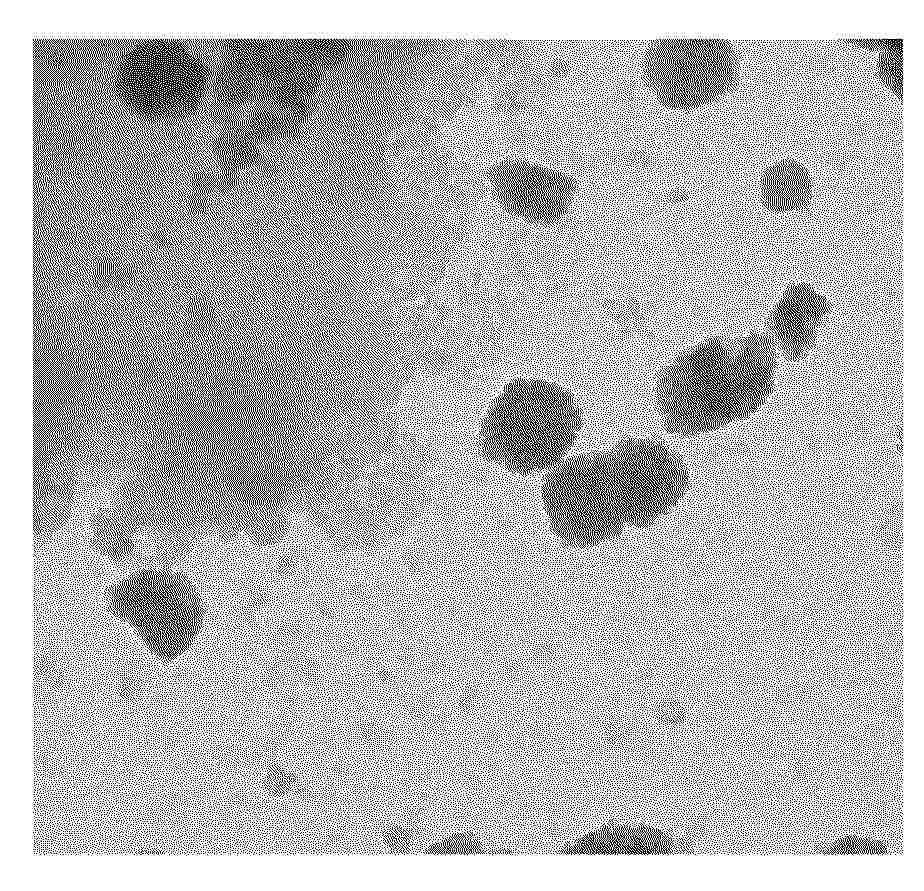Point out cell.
<instances>
[{
    "label": "cell",
    "mask_w": 924,
    "mask_h": 891,
    "mask_svg": "<svg viewBox=\"0 0 924 891\" xmlns=\"http://www.w3.org/2000/svg\"><path fill=\"white\" fill-rule=\"evenodd\" d=\"M776 347L767 334L711 337L664 367L656 407L669 434L695 436L750 417L774 388Z\"/></svg>",
    "instance_id": "1"
},
{
    "label": "cell",
    "mask_w": 924,
    "mask_h": 891,
    "mask_svg": "<svg viewBox=\"0 0 924 891\" xmlns=\"http://www.w3.org/2000/svg\"><path fill=\"white\" fill-rule=\"evenodd\" d=\"M574 506L611 537L625 525L647 528L668 514L689 487L681 456L654 438H622L609 451L572 456L561 463Z\"/></svg>",
    "instance_id": "2"
},
{
    "label": "cell",
    "mask_w": 924,
    "mask_h": 891,
    "mask_svg": "<svg viewBox=\"0 0 924 891\" xmlns=\"http://www.w3.org/2000/svg\"><path fill=\"white\" fill-rule=\"evenodd\" d=\"M573 394L542 379L508 382L482 420L481 456L506 470L529 475L561 462L583 426Z\"/></svg>",
    "instance_id": "3"
},
{
    "label": "cell",
    "mask_w": 924,
    "mask_h": 891,
    "mask_svg": "<svg viewBox=\"0 0 924 891\" xmlns=\"http://www.w3.org/2000/svg\"><path fill=\"white\" fill-rule=\"evenodd\" d=\"M106 602L112 614L130 624L148 649L166 661L192 645L203 622L194 585L166 568L138 570L111 586Z\"/></svg>",
    "instance_id": "4"
},
{
    "label": "cell",
    "mask_w": 924,
    "mask_h": 891,
    "mask_svg": "<svg viewBox=\"0 0 924 891\" xmlns=\"http://www.w3.org/2000/svg\"><path fill=\"white\" fill-rule=\"evenodd\" d=\"M646 73L662 102L672 107H695L731 87L736 59L726 41L665 40L649 50Z\"/></svg>",
    "instance_id": "5"
},
{
    "label": "cell",
    "mask_w": 924,
    "mask_h": 891,
    "mask_svg": "<svg viewBox=\"0 0 924 891\" xmlns=\"http://www.w3.org/2000/svg\"><path fill=\"white\" fill-rule=\"evenodd\" d=\"M488 176L500 205L535 224L548 225L562 218L576 189L570 177L522 161L501 162Z\"/></svg>",
    "instance_id": "6"
},
{
    "label": "cell",
    "mask_w": 924,
    "mask_h": 891,
    "mask_svg": "<svg viewBox=\"0 0 924 891\" xmlns=\"http://www.w3.org/2000/svg\"><path fill=\"white\" fill-rule=\"evenodd\" d=\"M830 311L829 301L810 285L792 284L767 318L766 334L787 360L798 361L814 346Z\"/></svg>",
    "instance_id": "7"
},
{
    "label": "cell",
    "mask_w": 924,
    "mask_h": 891,
    "mask_svg": "<svg viewBox=\"0 0 924 891\" xmlns=\"http://www.w3.org/2000/svg\"><path fill=\"white\" fill-rule=\"evenodd\" d=\"M761 194L763 205L772 212L805 209L812 197L810 175L797 161H780L764 171Z\"/></svg>",
    "instance_id": "8"
},
{
    "label": "cell",
    "mask_w": 924,
    "mask_h": 891,
    "mask_svg": "<svg viewBox=\"0 0 924 891\" xmlns=\"http://www.w3.org/2000/svg\"><path fill=\"white\" fill-rule=\"evenodd\" d=\"M877 72L881 81L901 98L902 92V51L890 48L881 53Z\"/></svg>",
    "instance_id": "9"
},
{
    "label": "cell",
    "mask_w": 924,
    "mask_h": 891,
    "mask_svg": "<svg viewBox=\"0 0 924 891\" xmlns=\"http://www.w3.org/2000/svg\"><path fill=\"white\" fill-rule=\"evenodd\" d=\"M265 789L273 796H283L294 790L297 782L295 776L276 764L268 766L265 775Z\"/></svg>",
    "instance_id": "10"
},
{
    "label": "cell",
    "mask_w": 924,
    "mask_h": 891,
    "mask_svg": "<svg viewBox=\"0 0 924 891\" xmlns=\"http://www.w3.org/2000/svg\"><path fill=\"white\" fill-rule=\"evenodd\" d=\"M122 264L111 258L102 259L95 266L94 280L102 285L116 283Z\"/></svg>",
    "instance_id": "11"
},
{
    "label": "cell",
    "mask_w": 924,
    "mask_h": 891,
    "mask_svg": "<svg viewBox=\"0 0 924 891\" xmlns=\"http://www.w3.org/2000/svg\"><path fill=\"white\" fill-rule=\"evenodd\" d=\"M385 840L390 848L398 852L403 851L408 845L407 835L400 828H391L387 830Z\"/></svg>",
    "instance_id": "12"
},
{
    "label": "cell",
    "mask_w": 924,
    "mask_h": 891,
    "mask_svg": "<svg viewBox=\"0 0 924 891\" xmlns=\"http://www.w3.org/2000/svg\"><path fill=\"white\" fill-rule=\"evenodd\" d=\"M153 240H154V242H156L158 245H161V246H162V245H166V244L168 243V236H167V234H166L165 232H163L162 230H157V231L153 234Z\"/></svg>",
    "instance_id": "13"
}]
</instances>
